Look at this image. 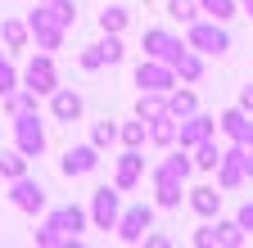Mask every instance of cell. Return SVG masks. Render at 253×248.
I'll return each instance as SVG.
<instances>
[{
	"mask_svg": "<svg viewBox=\"0 0 253 248\" xmlns=\"http://www.w3.org/2000/svg\"><path fill=\"white\" fill-rule=\"evenodd\" d=\"M14 86H18V72H14V64H9V59H0V95H9Z\"/></svg>",
	"mask_w": 253,
	"mask_h": 248,
	"instance_id": "35",
	"label": "cell"
},
{
	"mask_svg": "<svg viewBox=\"0 0 253 248\" xmlns=\"http://www.w3.org/2000/svg\"><path fill=\"white\" fill-rule=\"evenodd\" d=\"M50 14H54L59 27H68V23L77 18V5H73V0H50Z\"/></svg>",
	"mask_w": 253,
	"mask_h": 248,
	"instance_id": "33",
	"label": "cell"
},
{
	"mask_svg": "<svg viewBox=\"0 0 253 248\" xmlns=\"http://www.w3.org/2000/svg\"><path fill=\"white\" fill-rule=\"evenodd\" d=\"M140 45H145V59H163V64H176L181 59V36H172L168 27H149V32L140 36Z\"/></svg>",
	"mask_w": 253,
	"mask_h": 248,
	"instance_id": "8",
	"label": "cell"
},
{
	"mask_svg": "<svg viewBox=\"0 0 253 248\" xmlns=\"http://www.w3.org/2000/svg\"><path fill=\"white\" fill-rule=\"evenodd\" d=\"M32 36H37V45L50 54V50H59V45H63V27H41V32H32Z\"/></svg>",
	"mask_w": 253,
	"mask_h": 248,
	"instance_id": "32",
	"label": "cell"
},
{
	"mask_svg": "<svg viewBox=\"0 0 253 248\" xmlns=\"http://www.w3.org/2000/svg\"><path fill=\"white\" fill-rule=\"evenodd\" d=\"M136 86L140 90H163V95H168V90L176 86V68L163 64V59H140V64H136Z\"/></svg>",
	"mask_w": 253,
	"mask_h": 248,
	"instance_id": "6",
	"label": "cell"
},
{
	"mask_svg": "<svg viewBox=\"0 0 253 248\" xmlns=\"http://www.w3.org/2000/svg\"><path fill=\"white\" fill-rule=\"evenodd\" d=\"M240 108H244V113H253V81L240 90Z\"/></svg>",
	"mask_w": 253,
	"mask_h": 248,
	"instance_id": "38",
	"label": "cell"
},
{
	"mask_svg": "<svg viewBox=\"0 0 253 248\" xmlns=\"http://www.w3.org/2000/svg\"><path fill=\"white\" fill-rule=\"evenodd\" d=\"M149 144H158V149H172L176 144V117L172 113H163V117L149 122Z\"/></svg>",
	"mask_w": 253,
	"mask_h": 248,
	"instance_id": "19",
	"label": "cell"
},
{
	"mask_svg": "<svg viewBox=\"0 0 253 248\" xmlns=\"http://www.w3.org/2000/svg\"><path fill=\"white\" fill-rule=\"evenodd\" d=\"M0 36H5V45H9V54H14V50H23V45H27L32 27H27V23H18V18H5V23H0Z\"/></svg>",
	"mask_w": 253,
	"mask_h": 248,
	"instance_id": "21",
	"label": "cell"
},
{
	"mask_svg": "<svg viewBox=\"0 0 253 248\" xmlns=\"http://www.w3.org/2000/svg\"><path fill=\"white\" fill-rule=\"evenodd\" d=\"M37 95H50V90H59V77H54V64H50V54H37L27 64V77H23Z\"/></svg>",
	"mask_w": 253,
	"mask_h": 248,
	"instance_id": "13",
	"label": "cell"
},
{
	"mask_svg": "<svg viewBox=\"0 0 253 248\" xmlns=\"http://www.w3.org/2000/svg\"><path fill=\"white\" fill-rule=\"evenodd\" d=\"M149 226H154V208H149V203H131V208L118 216L113 230H118L122 244H140V239L149 235Z\"/></svg>",
	"mask_w": 253,
	"mask_h": 248,
	"instance_id": "5",
	"label": "cell"
},
{
	"mask_svg": "<svg viewBox=\"0 0 253 248\" xmlns=\"http://www.w3.org/2000/svg\"><path fill=\"white\" fill-rule=\"evenodd\" d=\"M41 5H50V0H41Z\"/></svg>",
	"mask_w": 253,
	"mask_h": 248,
	"instance_id": "42",
	"label": "cell"
},
{
	"mask_svg": "<svg viewBox=\"0 0 253 248\" xmlns=\"http://www.w3.org/2000/svg\"><path fill=\"white\" fill-rule=\"evenodd\" d=\"M9 199H14V208H18V212H45V185H41V180H32V176L23 172V176L14 180Z\"/></svg>",
	"mask_w": 253,
	"mask_h": 248,
	"instance_id": "9",
	"label": "cell"
},
{
	"mask_svg": "<svg viewBox=\"0 0 253 248\" xmlns=\"http://www.w3.org/2000/svg\"><path fill=\"white\" fill-rule=\"evenodd\" d=\"M168 18H176V23H195V18H199V0H168Z\"/></svg>",
	"mask_w": 253,
	"mask_h": 248,
	"instance_id": "28",
	"label": "cell"
},
{
	"mask_svg": "<svg viewBox=\"0 0 253 248\" xmlns=\"http://www.w3.org/2000/svg\"><path fill=\"white\" fill-rule=\"evenodd\" d=\"M172 68H176V81H199V77H204V54L185 45V50H181V59H176Z\"/></svg>",
	"mask_w": 253,
	"mask_h": 248,
	"instance_id": "18",
	"label": "cell"
},
{
	"mask_svg": "<svg viewBox=\"0 0 253 248\" xmlns=\"http://www.w3.org/2000/svg\"><path fill=\"white\" fill-rule=\"evenodd\" d=\"M212 131H217V117H208V113H190V117H181L176 122V144L181 149H195V144H204V140H212Z\"/></svg>",
	"mask_w": 253,
	"mask_h": 248,
	"instance_id": "7",
	"label": "cell"
},
{
	"mask_svg": "<svg viewBox=\"0 0 253 248\" xmlns=\"http://www.w3.org/2000/svg\"><path fill=\"white\" fill-rule=\"evenodd\" d=\"M235 5H240V0H199V14H208L217 23H231L235 18Z\"/></svg>",
	"mask_w": 253,
	"mask_h": 248,
	"instance_id": "26",
	"label": "cell"
},
{
	"mask_svg": "<svg viewBox=\"0 0 253 248\" xmlns=\"http://www.w3.org/2000/svg\"><path fill=\"white\" fill-rule=\"evenodd\" d=\"M195 108H199V100H195V90H185V86L176 81V86L168 90V113H172V117L181 122V117H190Z\"/></svg>",
	"mask_w": 253,
	"mask_h": 248,
	"instance_id": "17",
	"label": "cell"
},
{
	"mask_svg": "<svg viewBox=\"0 0 253 248\" xmlns=\"http://www.w3.org/2000/svg\"><path fill=\"white\" fill-rule=\"evenodd\" d=\"M82 68H86V72L104 68V54H100V45H86V50H82Z\"/></svg>",
	"mask_w": 253,
	"mask_h": 248,
	"instance_id": "36",
	"label": "cell"
},
{
	"mask_svg": "<svg viewBox=\"0 0 253 248\" xmlns=\"http://www.w3.org/2000/svg\"><path fill=\"white\" fill-rule=\"evenodd\" d=\"M118 140H122L126 149H140V144L149 140V122L136 117V122H126V127H118Z\"/></svg>",
	"mask_w": 253,
	"mask_h": 248,
	"instance_id": "24",
	"label": "cell"
},
{
	"mask_svg": "<svg viewBox=\"0 0 253 248\" xmlns=\"http://www.w3.org/2000/svg\"><path fill=\"white\" fill-rule=\"evenodd\" d=\"M195 244H199V248H217V244H221V226L212 221V216H208V226L195 230Z\"/></svg>",
	"mask_w": 253,
	"mask_h": 248,
	"instance_id": "31",
	"label": "cell"
},
{
	"mask_svg": "<svg viewBox=\"0 0 253 248\" xmlns=\"http://www.w3.org/2000/svg\"><path fill=\"white\" fill-rule=\"evenodd\" d=\"M190 32H185V45L190 50H199V54H226L231 50V32H226V23H217V18H208V23H185Z\"/></svg>",
	"mask_w": 253,
	"mask_h": 248,
	"instance_id": "2",
	"label": "cell"
},
{
	"mask_svg": "<svg viewBox=\"0 0 253 248\" xmlns=\"http://www.w3.org/2000/svg\"><path fill=\"white\" fill-rule=\"evenodd\" d=\"M126 18H131V14H126L122 5H109V9L100 14V32H113V36H122V27H126Z\"/></svg>",
	"mask_w": 253,
	"mask_h": 248,
	"instance_id": "27",
	"label": "cell"
},
{
	"mask_svg": "<svg viewBox=\"0 0 253 248\" xmlns=\"http://www.w3.org/2000/svg\"><path fill=\"white\" fill-rule=\"evenodd\" d=\"M14 149L27 158L45 153V127L37 122V113H14Z\"/></svg>",
	"mask_w": 253,
	"mask_h": 248,
	"instance_id": "4",
	"label": "cell"
},
{
	"mask_svg": "<svg viewBox=\"0 0 253 248\" xmlns=\"http://www.w3.org/2000/svg\"><path fill=\"white\" fill-rule=\"evenodd\" d=\"M221 194L217 185H195V190L185 194V203H190V212H199V216H217V208H221Z\"/></svg>",
	"mask_w": 253,
	"mask_h": 248,
	"instance_id": "15",
	"label": "cell"
},
{
	"mask_svg": "<svg viewBox=\"0 0 253 248\" xmlns=\"http://www.w3.org/2000/svg\"><path fill=\"white\" fill-rule=\"evenodd\" d=\"M95 167H100V149H95V144H77V149H68V153H63V163H59L63 176H90Z\"/></svg>",
	"mask_w": 253,
	"mask_h": 248,
	"instance_id": "11",
	"label": "cell"
},
{
	"mask_svg": "<svg viewBox=\"0 0 253 248\" xmlns=\"http://www.w3.org/2000/svg\"><path fill=\"white\" fill-rule=\"evenodd\" d=\"M140 176H145V158H140V149H126L122 158H118V172H113V185L126 194V190H136L140 185Z\"/></svg>",
	"mask_w": 253,
	"mask_h": 248,
	"instance_id": "12",
	"label": "cell"
},
{
	"mask_svg": "<svg viewBox=\"0 0 253 248\" xmlns=\"http://www.w3.org/2000/svg\"><path fill=\"white\" fill-rule=\"evenodd\" d=\"M163 113H168V95H163V90H140L136 117H140V122H154V117H163Z\"/></svg>",
	"mask_w": 253,
	"mask_h": 248,
	"instance_id": "16",
	"label": "cell"
},
{
	"mask_svg": "<svg viewBox=\"0 0 253 248\" xmlns=\"http://www.w3.org/2000/svg\"><path fill=\"white\" fill-rule=\"evenodd\" d=\"M113 140H118V127H113L109 117H104V122H95V127H90V144H95V149H109Z\"/></svg>",
	"mask_w": 253,
	"mask_h": 248,
	"instance_id": "29",
	"label": "cell"
},
{
	"mask_svg": "<svg viewBox=\"0 0 253 248\" xmlns=\"http://www.w3.org/2000/svg\"><path fill=\"white\" fill-rule=\"evenodd\" d=\"M244 127H249V113H244L240 104L226 108V113L217 117V131H221V136H231V140H244Z\"/></svg>",
	"mask_w": 253,
	"mask_h": 248,
	"instance_id": "20",
	"label": "cell"
},
{
	"mask_svg": "<svg viewBox=\"0 0 253 248\" xmlns=\"http://www.w3.org/2000/svg\"><path fill=\"white\" fill-rule=\"evenodd\" d=\"M190 153H195V167H199V172H217V163H221L217 140H204V144H195Z\"/></svg>",
	"mask_w": 253,
	"mask_h": 248,
	"instance_id": "22",
	"label": "cell"
},
{
	"mask_svg": "<svg viewBox=\"0 0 253 248\" xmlns=\"http://www.w3.org/2000/svg\"><path fill=\"white\" fill-rule=\"evenodd\" d=\"M244 176L253 180V149H249V144H244Z\"/></svg>",
	"mask_w": 253,
	"mask_h": 248,
	"instance_id": "39",
	"label": "cell"
},
{
	"mask_svg": "<svg viewBox=\"0 0 253 248\" xmlns=\"http://www.w3.org/2000/svg\"><path fill=\"white\" fill-rule=\"evenodd\" d=\"M23 172H27V153H18V149L0 153V176H5V180H18Z\"/></svg>",
	"mask_w": 253,
	"mask_h": 248,
	"instance_id": "25",
	"label": "cell"
},
{
	"mask_svg": "<svg viewBox=\"0 0 253 248\" xmlns=\"http://www.w3.org/2000/svg\"><path fill=\"white\" fill-rule=\"evenodd\" d=\"M221 226V244H226V248H240V244H249V235L235 226V221H217Z\"/></svg>",
	"mask_w": 253,
	"mask_h": 248,
	"instance_id": "34",
	"label": "cell"
},
{
	"mask_svg": "<svg viewBox=\"0 0 253 248\" xmlns=\"http://www.w3.org/2000/svg\"><path fill=\"white\" fill-rule=\"evenodd\" d=\"M82 230H86V208L68 203V208H59V212L45 216V226L37 230V244H45V248L50 244H77Z\"/></svg>",
	"mask_w": 253,
	"mask_h": 248,
	"instance_id": "1",
	"label": "cell"
},
{
	"mask_svg": "<svg viewBox=\"0 0 253 248\" xmlns=\"http://www.w3.org/2000/svg\"><path fill=\"white\" fill-rule=\"evenodd\" d=\"M95 45H100V54H104V64H122V41L113 36V32H104V41H95Z\"/></svg>",
	"mask_w": 253,
	"mask_h": 248,
	"instance_id": "30",
	"label": "cell"
},
{
	"mask_svg": "<svg viewBox=\"0 0 253 248\" xmlns=\"http://www.w3.org/2000/svg\"><path fill=\"white\" fill-rule=\"evenodd\" d=\"M235 226L253 239V203H240V212H235Z\"/></svg>",
	"mask_w": 253,
	"mask_h": 248,
	"instance_id": "37",
	"label": "cell"
},
{
	"mask_svg": "<svg viewBox=\"0 0 253 248\" xmlns=\"http://www.w3.org/2000/svg\"><path fill=\"white\" fill-rule=\"evenodd\" d=\"M82 95H77V90H50V113H54V122H68V127H73V122H82Z\"/></svg>",
	"mask_w": 253,
	"mask_h": 248,
	"instance_id": "14",
	"label": "cell"
},
{
	"mask_svg": "<svg viewBox=\"0 0 253 248\" xmlns=\"http://www.w3.org/2000/svg\"><path fill=\"white\" fill-rule=\"evenodd\" d=\"M244 14H249V18H253V0H244Z\"/></svg>",
	"mask_w": 253,
	"mask_h": 248,
	"instance_id": "41",
	"label": "cell"
},
{
	"mask_svg": "<svg viewBox=\"0 0 253 248\" xmlns=\"http://www.w3.org/2000/svg\"><path fill=\"white\" fill-rule=\"evenodd\" d=\"M240 144H249V149H253V113H249V127H244V140H240Z\"/></svg>",
	"mask_w": 253,
	"mask_h": 248,
	"instance_id": "40",
	"label": "cell"
},
{
	"mask_svg": "<svg viewBox=\"0 0 253 248\" xmlns=\"http://www.w3.org/2000/svg\"><path fill=\"white\" fill-rule=\"evenodd\" d=\"M190 149H181V144H172V153L163 163L154 167V180H172V185H185L190 180V172H195V158H185Z\"/></svg>",
	"mask_w": 253,
	"mask_h": 248,
	"instance_id": "10",
	"label": "cell"
},
{
	"mask_svg": "<svg viewBox=\"0 0 253 248\" xmlns=\"http://www.w3.org/2000/svg\"><path fill=\"white\" fill-rule=\"evenodd\" d=\"M118 216H122V190H118V185L90 190V226L95 230H113Z\"/></svg>",
	"mask_w": 253,
	"mask_h": 248,
	"instance_id": "3",
	"label": "cell"
},
{
	"mask_svg": "<svg viewBox=\"0 0 253 248\" xmlns=\"http://www.w3.org/2000/svg\"><path fill=\"white\" fill-rule=\"evenodd\" d=\"M240 5H244V0H240Z\"/></svg>",
	"mask_w": 253,
	"mask_h": 248,
	"instance_id": "43",
	"label": "cell"
},
{
	"mask_svg": "<svg viewBox=\"0 0 253 248\" xmlns=\"http://www.w3.org/2000/svg\"><path fill=\"white\" fill-rule=\"evenodd\" d=\"M154 199H158V208H181V199H185V190L181 185H172V180H154Z\"/></svg>",
	"mask_w": 253,
	"mask_h": 248,
	"instance_id": "23",
	"label": "cell"
}]
</instances>
